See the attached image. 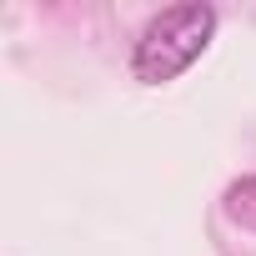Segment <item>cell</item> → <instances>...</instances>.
Masks as SVG:
<instances>
[{"mask_svg":"<svg viewBox=\"0 0 256 256\" xmlns=\"http://www.w3.org/2000/svg\"><path fill=\"white\" fill-rule=\"evenodd\" d=\"M221 211H226V221H231V226H241V231H251V236H256V176L231 181V186L221 191Z\"/></svg>","mask_w":256,"mask_h":256,"instance_id":"obj_2","label":"cell"},{"mask_svg":"<svg viewBox=\"0 0 256 256\" xmlns=\"http://www.w3.org/2000/svg\"><path fill=\"white\" fill-rule=\"evenodd\" d=\"M211 40H216V6H206V0L166 6L161 16L146 20L131 50V76L141 86H171L181 70H191L206 56Z\"/></svg>","mask_w":256,"mask_h":256,"instance_id":"obj_1","label":"cell"}]
</instances>
